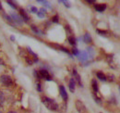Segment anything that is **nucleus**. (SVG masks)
<instances>
[{
	"instance_id": "21",
	"label": "nucleus",
	"mask_w": 120,
	"mask_h": 113,
	"mask_svg": "<svg viewBox=\"0 0 120 113\" xmlns=\"http://www.w3.org/2000/svg\"><path fill=\"white\" fill-rule=\"evenodd\" d=\"M106 79L109 80L110 82H113V81L115 80V76H114L113 74H108V75L106 76Z\"/></svg>"
},
{
	"instance_id": "20",
	"label": "nucleus",
	"mask_w": 120,
	"mask_h": 113,
	"mask_svg": "<svg viewBox=\"0 0 120 113\" xmlns=\"http://www.w3.org/2000/svg\"><path fill=\"white\" fill-rule=\"evenodd\" d=\"M56 47H58L60 50H62V51H64V52H66V53H68V54H70V51H69L68 49H67L66 47H64V46H61V45H58V44H56Z\"/></svg>"
},
{
	"instance_id": "7",
	"label": "nucleus",
	"mask_w": 120,
	"mask_h": 113,
	"mask_svg": "<svg viewBox=\"0 0 120 113\" xmlns=\"http://www.w3.org/2000/svg\"><path fill=\"white\" fill-rule=\"evenodd\" d=\"M59 92H60V96H61L62 99H63V100H65V101H67V100H68V93H67V91H66L65 86L60 85L59 86Z\"/></svg>"
},
{
	"instance_id": "14",
	"label": "nucleus",
	"mask_w": 120,
	"mask_h": 113,
	"mask_svg": "<svg viewBox=\"0 0 120 113\" xmlns=\"http://www.w3.org/2000/svg\"><path fill=\"white\" fill-rule=\"evenodd\" d=\"M68 43H69L71 45H73V46H75L76 44H77V40H76V38L74 37V36H73V35H70V36H68Z\"/></svg>"
},
{
	"instance_id": "35",
	"label": "nucleus",
	"mask_w": 120,
	"mask_h": 113,
	"mask_svg": "<svg viewBox=\"0 0 120 113\" xmlns=\"http://www.w3.org/2000/svg\"><path fill=\"white\" fill-rule=\"evenodd\" d=\"M0 113H2V112H1V111H0Z\"/></svg>"
},
{
	"instance_id": "10",
	"label": "nucleus",
	"mask_w": 120,
	"mask_h": 113,
	"mask_svg": "<svg viewBox=\"0 0 120 113\" xmlns=\"http://www.w3.org/2000/svg\"><path fill=\"white\" fill-rule=\"evenodd\" d=\"M73 79H74L75 82H77L80 86H82V85H81V79H80V76H79V74L77 72V71H76L75 69L73 70Z\"/></svg>"
},
{
	"instance_id": "5",
	"label": "nucleus",
	"mask_w": 120,
	"mask_h": 113,
	"mask_svg": "<svg viewBox=\"0 0 120 113\" xmlns=\"http://www.w3.org/2000/svg\"><path fill=\"white\" fill-rule=\"evenodd\" d=\"M38 73H39V76H40L41 78L45 79V80H47V81H51V80H52L51 75L49 74L48 71H46V70H40Z\"/></svg>"
},
{
	"instance_id": "22",
	"label": "nucleus",
	"mask_w": 120,
	"mask_h": 113,
	"mask_svg": "<svg viewBox=\"0 0 120 113\" xmlns=\"http://www.w3.org/2000/svg\"><path fill=\"white\" fill-rule=\"evenodd\" d=\"M27 50H28V51L30 52V55H32V56H34V57H35V59H37V55H36V54H35V53H34V52H33V51H32V50L30 49V47H29V46L27 47Z\"/></svg>"
},
{
	"instance_id": "27",
	"label": "nucleus",
	"mask_w": 120,
	"mask_h": 113,
	"mask_svg": "<svg viewBox=\"0 0 120 113\" xmlns=\"http://www.w3.org/2000/svg\"><path fill=\"white\" fill-rule=\"evenodd\" d=\"M72 53H73V55H75V56H78L79 55V51L76 48V47H74V48H72Z\"/></svg>"
},
{
	"instance_id": "33",
	"label": "nucleus",
	"mask_w": 120,
	"mask_h": 113,
	"mask_svg": "<svg viewBox=\"0 0 120 113\" xmlns=\"http://www.w3.org/2000/svg\"><path fill=\"white\" fill-rule=\"evenodd\" d=\"M3 9V8H2V4L0 3V10H2Z\"/></svg>"
},
{
	"instance_id": "9",
	"label": "nucleus",
	"mask_w": 120,
	"mask_h": 113,
	"mask_svg": "<svg viewBox=\"0 0 120 113\" xmlns=\"http://www.w3.org/2000/svg\"><path fill=\"white\" fill-rule=\"evenodd\" d=\"M94 8L98 12H104L106 9V5L105 4H96L94 6Z\"/></svg>"
},
{
	"instance_id": "1",
	"label": "nucleus",
	"mask_w": 120,
	"mask_h": 113,
	"mask_svg": "<svg viewBox=\"0 0 120 113\" xmlns=\"http://www.w3.org/2000/svg\"><path fill=\"white\" fill-rule=\"evenodd\" d=\"M42 102L44 103L45 107L50 109V110H57L58 109V104L54 100V99L50 98V97H42Z\"/></svg>"
},
{
	"instance_id": "6",
	"label": "nucleus",
	"mask_w": 120,
	"mask_h": 113,
	"mask_svg": "<svg viewBox=\"0 0 120 113\" xmlns=\"http://www.w3.org/2000/svg\"><path fill=\"white\" fill-rule=\"evenodd\" d=\"M77 56H78V58H79L80 61H82V62L87 61V60L89 59V57H90V56H89V54H88L87 51H80Z\"/></svg>"
},
{
	"instance_id": "2",
	"label": "nucleus",
	"mask_w": 120,
	"mask_h": 113,
	"mask_svg": "<svg viewBox=\"0 0 120 113\" xmlns=\"http://www.w3.org/2000/svg\"><path fill=\"white\" fill-rule=\"evenodd\" d=\"M0 82L5 86H11V85H13L12 78L9 75H2L0 77Z\"/></svg>"
},
{
	"instance_id": "11",
	"label": "nucleus",
	"mask_w": 120,
	"mask_h": 113,
	"mask_svg": "<svg viewBox=\"0 0 120 113\" xmlns=\"http://www.w3.org/2000/svg\"><path fill=\"white\" fill-rule=\"evenodd\" d=\"M75 86H76L75 80H74L73 78H71V79L69 80V83H68V87H69V90H70V92L74 93V91H75Z\"/></svg>"
},
{
	"instance_id": "31",
	"label": "nucleus",
	"mask_w": 120,
	"mask_h": 113,
	"mask_svg": "<svg viewBox=\"0 0 120 113\" xmlns=\"http://www.w3.org/2000/svg\"><path fill=\"white\" fill-rule=\"evenodd\" d=\"M3 64H4V62H3V60L0 58V66H1V65H3Z\"/></svg>"
},
{
	"instance_id": "8",
	"label": "nucleus",
	"mask_w": 120,
	"mask_h": 113,
	"mask_svg": "<svg viewBox=\"0 0 120 113\" xmlns=\"http://www.w3.org/2000/svg\"><path fill=\"white\" fill-rule=\"evenodd\" d=\"M19 14H20L21 19H22L24 21H26V22H28V21H29L30 17H29L28 13L25 11V9H23V8H19Z\"/></svg>"
},
{
	"instance_id": "23",
	"label": "nucleus",
	"mask_w": 120,
	"mask_h": 113,
	"mask_svg": "<svg viewBox=\"0 0 120 113\" xmlns=\"http://www.w3.org/2000/svg\"><path fill=\"white\" fill-rule=\"evenodd\" d=\"M8 4L10 7H12L14 9H16V8H17V6H16L15 3H14L13 1H8Z\"/></svg>"
},
{
	"instance_id": "3",
	"label": "nucleus",
	"mask_w": 120,
	"mask_h": 113,
	"mask_svg": "<svg viewBox=\"0 0 120 113\" xmlns=\"http://www.w3.org/2000/svg\"><path fill=\"white\" fill-rule=\"evenodd\" d=\"M75 105H76V108H77V110L79 113H86V107H85V105L81 101L77 100Z\"/></svg>"
},
{
	"instance_id": "28",
	"label": "nucleus",
	"mask_w": 120,
	"mask_h": 113,
	"mask_svg": "<svg viewBox=\"0 0 120 113\" xmlns=\"http://www.w3.org/2000/svg\"><path fill=\"white\" fill-rule=\"evenodd\" d=\"M37 90H38L39 92H41V91H42V88H41V84H40V83H37Z\"/></svg>"
},
{
	"instance_id": "25",
	"label": "nucleus",
	"mask_w": 120,
	"mask_h": 113,
	"mask_svg": "<svg viewBox=\"0 0 120 113\" xmlns=\"http://www.w3.org/2000/svg\"><path fill=\"white\" fill-rule=\"evenodd\" d=\"M52 21H53V22H56V23H57V22H58V16H57V15L54 16V17L52 18Z\"/></svg>"
},
{
	"instance_id": "17",
	"label": "nucleus",
	"mask_w": 120,
	"mask_h": 113,
	"mask_svg": "<svg viewBox=\"0 0 120 113\" xmlns=\"http://www.w3.org/2000/svg\"><path fill=\"white\" fill-rule=\"evenodd\" d=\"M38 3H41V4H43L44 6H45L46 8H51V5L49 4V2H47V1H45V0H38L37 1Z\"/></svg>"
},
{
	"instance_id": "32",
	"label": "nucleus",
	"mask_w": 120,
	"mask_h": 113,
	"mask_svg": "<svg viewBox=\"0 0 120 113\" xmlns=\"http://www.w3.org/2000/svg\"><path fill=\"white\" fill-rule=\"evenodd\" d=\"M8 113H18V112H16V111H14V110H10V111H8Z\"/></svg>"
},
{
	"instance_id": "29",
	"label": "nucleus",
	"mask_w": 120,
	"mask_h": 113,
	"mask_svg": "<svg viewBox=\"0 0 120 113\" xmlns=\"http://www.w3.org/2000/svg\"><path fill=\"white\" fill-rule=\"evenodd\" d=\"M87 3H90V4H93V3H95V1H94V0H87Z\"/></svg>"
},
{
	"instance_id": "15",
	"label": "nucleus",
	"mask_w": 120,
	"mask_h": 113,
	"mask_svg": "<svg viewBox=\"0 0 120 113\" xmlns=\"http://www.w3.org/2000/svg\"><path fill=\"white\" fill-rule=\"evenodd\" d=\"M45 14H46V10H45V8H41V9H40V10H38V12H37L38 17H39V18H41V19L45 18Z\"/></svg>"
},
{
	"instance_id": "26",
	"label": "nucleus",
	"mask_w": 120,
	"mask_h": 113,
	"mask_svg": "<svg viewBox=\"0 0 120 113\" xmlns=\"http://www.w3.org/2000/svg\"><path fill=\"white\" fill-rule=\"evenodd\" d=\"M96 32H97L99 34H101V35H105V34L107 33V32H106V31H102V30H97Z\"/></svg>"
},
{
	"instance_id": "18",
	"label": "nucleus",
	"mask_w": 120,
	"mask_h": 113,
	"mask_svg": "<svg viewBox=\"0 0 120 113\" xmlns=\"http://www.w3.org/2000/svg\"><path fill=\"white\" fill-rule=\"evenodd\" d=\"M28 8H29L30 12H31V13H37V12H38L37 8H36V7H34V6H29Z\"/></svg>"
},
{
	"instance_id": "24",
	"label": "nucleus",
	"mask_w": 120,
	"mask_h": 113,
	"mask_svg": "<svg viewBox=\"0 0 120 113\" xmlns=\"http://www.w3.org/2000/svg\"><path fill=\"white\" fill-rule=\"evenodd\" d=\"M60 2H62L67 8H70V3H69L68 1H65V0H63V1H60Z\"/></svg>"
},
{
	"instance_id": "34",
	"label": "nucleus",
	"mask_w": 120,
	"mask_h": 113,
	"mask_svg": "<svg viewBox=\"0 0 120 113\" xmlns=\"http://www.w3.org/2000/svg\"><path fill=\"white\" fill-rule=\"evenodd\" d=\"M119 92H120V86H119Z\"/></svg>"
},
{
	"instance_id": "12",
	"label": "nucleus",
	"mask_w": 120,
	"mask_h": 113,
	"mask_svg": "<svg viewBox=\"0 0 120 113\" xmlns=\"http://www.w3.org/2000/svg\"><path fill=\"white\" fill-rule=\"evenodd\" d=\"M83 40H84V42L87 43V44H90V43L92 42L91 36H90V34L89 33V32H86V33L84 34V36H83Z\"/></svg>"
},
{
	"instance_id": "19",
	"label": "nucleus",
	"mask_w": 120,
	"mask_h": 113,
	"mask_svg": "<svg viewBox=\"0 0 120 113\" xmlns=\"http://www.w3.org/2000/svg\"><path fill=\"white\" fill-rule=\"evenodd\" d=\"M4 100H5V97H4V94L2 91H0V108L3 106L4 104Z\"/></svg>"
},
{
	"instance_id": "4",
	"label": "nucleus",
	"mask_w": 120,
	"mask_h": 113,
	"mask_svg": "<svg viewBox=\"0 0 120 113\" xmlns=\"http://www.w3.org/2000/svg\"><path fill=\"white\" fill-rule=\"evenodd\" d=\"M9 16H10V18H11V20H12L13 23L22 24V22H23V20L21 19V17H20L19 15L16 14V13H11V14L9 15Z\"/></svg>"
},
{
	"instance_id": "16",
	"label": "nucleus",
	"mask_w": 120,
	"mask_h": 113,
	"mask_svg": "<svg viewBox=\"0 0 120 113\" xmlns=\"http://www.w3.org/2000/svg\"><path fill=\"white\" fill-rule=\"evenodd\" d=\"M30 29H31L32 32H35L36 34H42V31H41L40 29H38L37 26H35V25H31V26H30Z\"/></svg>"
},
{
	"instance_id": "13",
	"label": "nucleus",
	"mask_w": 120,
	"mask_h": 113,
	"mask_svg": "<svg viewBox=\"0 0 120 113\" xmlns=\"http://www.w3.org/2000/svg\"><path fill=\"white\" fill-rule=\"evenodd\" d=\"M96 75H97V77L101 80V81H104L105 82L107 79H106V75H105L104 72H102V71H98L97 73H96Z\"/></svg>"
},
{
	"instance_id": "30",
	"label": "nucleus",
	"mask_w": 120,
	"mask_h": 113,
	"mask_svg": "<svg viewBox=\"0 0 120 113\" xmlns=\"http://www.w3.org/2000/svg\"><path fill=\"white\" fill-rule=\"evenodd\" d=\"M10 39H11L12 41H15V36H14V35H10Z\"/></svg>"
}]
</instances>
